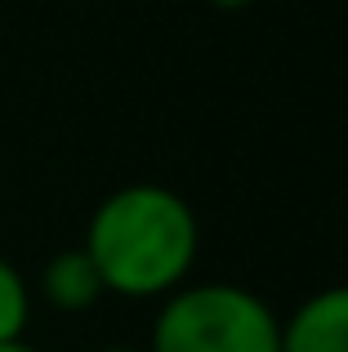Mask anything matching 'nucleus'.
Masks as SVG:
<instances>
[{
    "mask_svg": "<svg viewBox=\"0 0 348 352\" xmlns=\"http://www.w3.org/2000/svg\"><path fill=\"white\" fill-rule=\"evenodd\" d=\"M201 250L192 206L161 183H125L94 206L85 254L94 258L107 294L166 299L188 285Z\"/></svg>",
    "mask_w": 348,
    "mask_h": 352,
    "instance_id": "1",
    "label": "nucleus"
},
{
    "mask_svg": "<svg viewBox=\"0 0 348 352\" xmlns=\"http://www.w3.org/2000/svg\"><path fill=\"white\" fill-rule=\"evenodd\" d=\"M148 352H281V317L232 281L179 285L152 321Z\"/></svg>",
    "mask_w": 348,
    "mask_h": 352,
    "instance_id": "2",
    "label": "nucleus"
},
{
    "mask_svg": "<svg viewBox=\"0 0 348 352\" xmlns=\"http://www.w3.org/2000/svg\"><path fill=\"white\" fill-rule=\"evenodd\" d=\"M281 352H348V285L308 294L281 321Z\"/></svg>",
    "mask_w": 348,
    "mask_h": 352,
    "instance_id": "3",
    "label": "nucleus"
},
{
    "mask_svg": "<svg viewBox=\"0 0 348 352\" xmlns=\"http://www.w3.org/2000/svg\"><path fill=\"white\" fill-rule=\"evenodd\" d=\"M41 294H45V303L58 308V312H85V308H94L107 290H103V276H98L94 258L85 254V245H76V250H58V254L45 263Z\"/></svg>",
    "mask_w": 348,
    "mask_h": 352,
    "instance_id": "4",
    "label": "nucleus"
},
{
    "mask_svg": "<svg viewBox=\"0 0 348 352\" xmlns=\"http://www.w3.org/2000/svg\"><path fill=\"white\" fill-rule=\"evenodd\" d=\"M32 321V290L27 276L9 258H0V344H18Z\"/></svg>",
    "mask_w": 348,
    "mask_h": 352,
    "instance_id": "5",
    "label": "nucleus"
},
{
    "mask_svg": "<svg viewBox=\"0 0 348 352\" xmlns=\"http://www.w3.org/2000/svg\"><path fill=\"white\" fill-rule=\"evenodd\" d=\"M210 5H215V9H228V14H237V9H246L250 0H210Z\"/></svg>",
    "mask_w": 348,
    "mask_h": 352,
    "instance_id": "6",
    "label": "nucleus"
},
{
    "mask_svg": "<svg viewBox=\"0 0 348 352\" xmlns=\"http://www.w3.org/2000/svg\"><path fill=\"white\" fill-rule=\"evenodd\" d=\"M0 352H41V348H32L27 339H18V344H0Z\"/></svg>",
    "mask_w": 348,
    "mask_h": 352,
    "instance_id": "7",
    "label": "nucleus"
},
{
    "mask_svg": "<svg viewBox=\"0 0 348 352\" xmlns=\"http://www.w3.org/2000/svg\"><path fill=\"white\" fill-rule=\"evenodd\" d=\"M98 352H148V348H98Z\"/></svg>",
    "mask_w": 348,
    "mask_h": 352,
    "instance_id": "8",
    "label": "nucleus"
}]
</instances>
